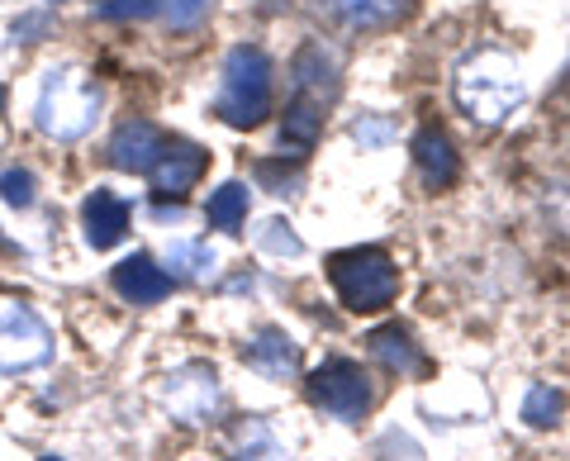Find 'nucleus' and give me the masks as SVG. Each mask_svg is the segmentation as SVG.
Here are the masks:
<instances>
[{
  "label": "nucleus",
  "mask_w": 570,
  "mask_h": 461,
  "mask_svg": "<svg viewBox=\"0 0 570 461\" xmlns=\"http://www.w3.org/2000/svg\"><path fill=\"white\" fill-rule=\"evenodd\" d=\"M452 96L471 124H504L523 105V67L504 48H475L456 67Z\"/></svg>",
  "instance_id": "1"
},
{
  "label": "nucleus",
  "mask_w": 570,
  "mask_h": 461,
  "mask_svg": "<svg viewBox=\"0 0 570 461\" xmlns=\"http://www.w3.org/2000/svg\"><path fill=\"white\" fill-rule=\"evenodd\" d=\"M100 119V86L81 72V67H52L33 100V124L43 138L58 144H77L81 134H91Z\"/></svg>",
  "instance_id": "2"
},
{
  "label": "nucleus",
  "mask_w": 570,
  "mask_h": 461,
  "mask_svg": "<svg viewBox=\"0 0 570 461\" xmlns=\"http://www.w3.org/2000/svg\"><path fill=\"white\" fill-rule=\"evenodd\" d=\"M214 115L228 129H257L272 115V58L253 43L228 48L224 58V77H219V96H214Z\"/></svg>",
  "instance_id": "3"
},
{
  "label": "nucleus",
  "mask_w": 570,
  "mask_h": 461,
  "mask_svg": "<svg viewBox=\"0 0 570 461\" xmlns=\"http://www.w3.org/2000/svg\"><path fill=\"white\" fill-rule=\"evenodd\" d=\"M328 281L352 314H376L400 295V267L385 247H347V253H333Z\"/></svg>",
  "instance_id": "4"
},
{
  "label": "nucleus",
  "mask_w": 570,
  "mask_h": 461,
  "mask_svg": "<svg viewBox=\"0 0 570 461\" xmlns=\"http://www.w3.org/2000/svg\"><path fill=\"white\" fill-rule=\"evenodd\" d=\"M305 390H309V404H318L328 419H343V423L362 419L371 410V400H376L371 395V376L347 357H328L324 366H314Z\"/></svg>",
  "instance_id": "5"
},
{
  "label": "nucleus",
  "mask_w": 570,
  "mask_h": 461,
  "mask_svg": "<svg viewBox=\"0 0 570 461\" xmlns=\"http://www.w3.org/2000/svg\"><path fill=\"white\" fill-rule=\"evenodd\" d=\"M52 357V333L29 305H6L0 310V371H33Z\"/></svg>",
  "instance_id": "6"
},
{
  "label": "nucleus",
  "mask_w": 570,
  "mask_h": 461,
  "mask_svg": "<svg viewBox=\"0 0 570 461\" xmlns=\"http://www.w3.org/2000/svg\"><path fill=\"white\" fill-rule=\"evenodd\" d=\"M163 404L171 410V419L205 423L214 414V404H219V376H214V366L190 362L181 371H171L163 381Z\"/></svg>",
  "instance_id": "7"
},
{
  "label": "nucleus",
  "mask_w": 570,
  "mask_h": 461,
  "mask_svg": "<svg viewBox=\"0 0 570 461\" xmlns=\"http://www.w3.org/2000/svg\"><path fill=\"white\" fill-rule=\"evenodd\" d=\"M205 167H209V153L200 148V144H186V138H171V144L163 148V157L153 163V190L163 195H171V200H181V195L200 182L205 176Z\"/></svg>",
  "instance_id": "8"
},
{
  "label": "nucleus",
  "mask_w": 570,
  "mask_h": 461,
  "mask_svg": "<svg viewBox=\"0 0 570 461\" xmlns=\"http://www.w3.org/2000/svg\"><path fill=\"white\" fill-rule=\"evenodd\" d=\"M110 286L119 291V300H129V305H157V300L171 295L176 281L167 276V267H157L148 253H134L110 272Z\"/></svg>",
  "instance_id": "9"
},
{
  "label": "nucleus",
  "mask_w": 570,
  "mask_h": 461,
  "mask_svg": "<svg viewBox=\"0 0 570 461\" xmlns=\"http://www.w3.org/2000/svg\"><path fill=\"white\" fill-rule=\"evenodd\" d=\"M81 228H86V243L96 247V253H105V247H115L124 234H129V200L115 190L96 186L91 195H86L81 205Z\"/></svg>",
  "instance_id": "10"
},
{
  "label": "nucleus",
  "mask_w": 570,
  "mask_h": 461,
  "mask_svg": "<svg viewBox=\"0 0 570 461\" xmlns=\"http://www.w3.org/2000/svg\"><path fill=\"white\" fill-rule=\"evenodd\" d=\"M163 148H167V138H163V129H157V124L129 119V124H119L115 138H110V163H115L119 171L142 176V171H153V163L163 157Z\"/></svg>",
  "instance_id": "11"
},
{
  "label": "nucleus",
  "mask_w": 570,
  "mask_h": 461,
  "mask_svg": "<svg viewBox=\"0 0 570 461\" xmlns=\"http://www.w3.org/2000/svg\"><path fill=\"white\" fill-rule=\"evenodd\" d=\"M318 10L352 33H371V29H390L395 20H404L414 10V0H318Z\"/></svg>",
  "instance_id": "12"
},
{
  "label": "nucleus",
  "mask_w": 570,
  "mask_h": 461,
  "mask_svg": "<svg viewBox=\"0 0 570 461\" xmlns=\"http://www.w3.org/2000/svg\"><path fill=\"white\" fill-rule=\"evenodd\" d=\"M295 96L328 105L337 96V52L324 43H305L295 58Z\"/></svg>",
  "instance_id": "13"
},
{
  "label": "nucleus",
  "mask_w": 570,
  "mask_h": 461,
  "mask_svg": "<svg viewBox=\"0 0 570 461\" xmlns=\"http://www.w3.org/2000/svg\"><path fill=\"white\" fill-rule=\"evenodd\" d=\"M243 357L253 371H262L266 381H285V376H295V366H299V347L285 339L281 328H262L257 339L243 347Z\"/></svg>",
  "instance_id": "14"
},
{
  "label": "nucleus",
  "mask_w": 570,
  "mask_h": 461,
  "mask_svg": "<svg viewBox=\"0 0 570 461\" xmlns=\"http://www.w3.org/2000/svg\"><path fill=\"white\" fill-rule=\"evenodd\" d=\"M414 163H419L423 182L433 186V190L452 186V182H456V171H461L452 138L442 134V129H419V134H414Z\"/></svg>",
  "instance_id": "15"
},
{
  "label": "nucleus",
  "mask_w": 570,
  "mask_h": 461,
  "mask_svg": "<svg viewBox=\"0 0 570 461\" xmlns=\"http://www.w3.org/2000/svg\"><path fill=\"white\" fill-rule=\"evenodd\" d=\"M318 134H324V105L309 100V96H295L285 105V119H281V148L291 157H305Z\"/></svg>",
  "instance_id": "16"
},
{
  "label": "nucleus",
  "mask_w": 570,
  "mask_h": 461,
  "mask_svg": "<svg viewBox=\"0 0 570 461\" xmlns=\"http://www.w3.org/2000/svg\"><path fill=\"white\" fill-rule=\"evenodd\" d=\"M366 347H371V357H376L385 371H395V376H419V371H428L423 352L414 347V339H409L400 324L376 328V333L366 339Z\"/></svg>",
  "instance_id": "17"
},
{
  "label": "nucleus",
  "mask_w": 570,
  "mask_h": 461,
  "mask_svg": "<svg viewBox=\"0 0 570 461\" xmlns=\"http://www.w3.org/2000/svg\"><path fill=\"white\" fill-rule=\"evenodd\" d=\"M163 262L171 267V272H167L171 281H176V276H186V281H209V276H214V267H219V257H214L205 243H186V238L167 243Z\"/></svg>",
  "instance_id": "18"
},
{
  "label": "nucleus",
  "mask_w": 570,
  "mask_h": 461,
  "mask_svg": "<svg viewBox=\"0 0 570 461\" xmlns=\"http://www.w3.org/2000/svg\"><path fill=\"white\" fill-rule=\"evenodd\" d=\"M205 219H209V228H224V234H238L243 219H247V186H243V182H224L219 190L209 195Z\"/></svg>",
  "instance_id": "19"
},
{
  "label": "nucleus",
  "mask_w": 570,
  "mask_h": 461,
  "mask_svg": "<svg viewBox=\"0 0 570 461\" xmlns=\"http://www.w3.org/2000/svg\"><path fill=\"white\" fill-rule=\"evenodd\" d=\"M234 457L238 461H281L285 452H281L276 433L266 429L262 419H247V423H238V429H234Z\"/></svg>",
  "instance_id": "20"
},
{
  "label": "nucleus",
  "mask_w": 570,
  "mask_h": 461,
  "mask_svg": "<svg viewBox=\"0 0 570 461\" xmlns=\"http://www.w3.org/2000/svg\"><path fill=\"white\" fill-rule=\"evenodd\" d=\"M561 414V395L551 385H532L528 400H523V419L532 423V429H547V423H557Z\"/></svg>",
  "instance_id": "21"
},
{
  "label": "nucleus",
  "mask_w": 570,
  "mask_h": 461,
  "mask_svg": "<svg viewBox=\"0 0 570 461\" xmlns=\"http://www.w3.org/2000/svg\"><path fill=\"white\" fill-rule=\"evenodd\" d=\"M0 195H6V205L29 209L33 200H39V182H33V171L10 167V171H0Z\"/></svg>",
  "instance_id": "22"
},
{
  "label": "nucleus",
  "mask_w": 570,
  "mask_h": 461,
  "mask_svg": "<svg viewBox=\"0 0 570 461\" xmlns=\"http://www.w3.org/2000/svg\"><path fill=\"white\" fill-rule=\"evenodd\" d=\"M157 10H163L157 0H100L96 6L100 20H153Z\"/></svg>",
  "instance_id": "23"
},
{
  "label": "nucleus",
  "mask_w": 570,
  "mask_h": 461,
  "mask_svg": "<svg viewBox=\"0 0 570 461\" xmlns=\"http://www.w3.org/2000/svg\"><path fill=\"white\" fill-rule=\"evenodd\" d=\"M209 6H214V0H163L171 29H195L209 14Z\"/></svg>",
  "instance_id": "24"
},
{
  "label": "nucleus",
  "mask_w": 570,
  "mask_h": 461,
  "mask_svg": "<svg viewBox=\"0 0 570 461\" xmlns=\"http://www.w3.org/2000/svg\"><path fill=\"white\" fill-rule=\"evenodd\" d=\"M262 243L272 247V253H285V257H299L305 253V243H299L295 234H291V224H281V219H272L262 228Z\"/></svg>",
  "instance_id": "25"
},
{
  "label": "nucleus",
  "mask_w": 570,
  "mask_h": 461,
  "mask_svg": "<svg viewBox=\"0 0 570 461\" xmlns=\"http://www.w3.org/2000/svg\"><path fill=\"white\" fill-rule=\"evenodd\" d=\"M356 144H362V148H371V144H385V138H390V124H381V119H371V124H356Z\"/></svg>",
  "instance_id": "26"
},
{
  "label": "nucleus",
  "mask_w": 570,
  "mask_h": 461,
  "mask_svg": "<svg viewBox=\"0 0 570 461\" xmlns=\"http://www.w3.org/2000/svg\"><path fill=\"white\" fill-rule=\"evenodd\" d=\"M43 29H48V14H29V20H20V24H14V39L33 43V33H43Z\"/></svg>",
  "instance_id": "27"
},
{
  "label": "nucleus",
  "mask_w": 570,
  "mask_h": 461,
  "mask_svg": "<svg viewBox=\"0 0 570 461\" xmlns=\"http://www.w3.org/2000/svg\"><path fill=\"white\" fill-rule=\"evenodd\" d=\"M0 110H6V86H0Z\"/></svg>",
  "instance_id": "28"
},
{
  "label": "nucleus",
  "mask_w": 570,
  "mask_h": 461,
  "mask_svg": "<svg viewBox=\"0 0 570 461\" xmlns=\"http://www.w3.org/2000/svg\"><path fill=\"white\" fill-rule=\"evenodd\" d=\"M39 461H62V457H39Z\"/></svg>",
  "instance_id": "29"
}]
</instances>
